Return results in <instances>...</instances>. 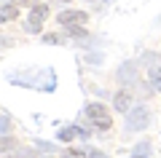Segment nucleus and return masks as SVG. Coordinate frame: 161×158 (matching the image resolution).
I'll list each match as a JSON object with an SVG mask.
<instances>
[{
    "label": "nucleus",
    "instance_id": "1",
    "mask_svg": "<svg viewBox=\"0 0 161 158\" xmlns=\"http://www.w3.org/2000/svg\"><path fill=\"white\" fill-rule=\"evenodd\" d=\"M86 115L99 126V129H110V126H113V118L108 115V107H105V105H89Z\"/></svg>",
    "mask_w": 161,
    "mask_h": 158
},
{
    "label": "nucleus",
    "instance_id": "2",
    "mask_svg": "<svg viewBox=\"0 0 161 158\" xmlns=\"http://www.w3.org/2000/svg\"><path fill=\"white\" fill-rule=\"evenodd\" d=\"M57 19H59V24H83L86 22V14L83 11H62Z\"/></svg>",
    "mask_w": 161,
    "mask_h": 158
},
{
    "label": "nucleus",
    "instance_id": "3",
    "mask_svg": "<svg viewBox=\"0 0 161 158\" xmlns=\"http://www.w3.org/2000/svg\"><path fill=\"white\" fill-rule=\"evenodd\" d=\"M46 16H48V8H46V6H40V3L32 8V11H30V22H38V24H40Z\"/></svg>",
    "mask_w": 161,
    "mask_h": 158
},
{
    "label": "nucleus",
    "instance_id": "4",
    "mask_svg": "<svg viewBox=\"0 0 161 158\" xmlns=\"http://www.w3.org/2000/svg\"><path fill=\"white\" fill-rule=\"evenodd\" d=\"M75 137H83V131H80V129H64L62 134H59V139H64V142H73Z\"/></svg>",
    "mask_w": 161,
    "mask_h": 158
},
{
    "label": "nucleus",
    "instance_id": "5",
    "mask_svg": "<svg viewBox=\"0 0 161 158\" xmlns=\"http://www.w3.org/2000/svg\"><path fill=\"white\" fill-rule=\"evenodd\" d=\"M115 107H118L121 113H124V110H129V94H124V91H121V94H115Z\"/></svg>",
    "mask_w": 161,
    "mask_h": 158
},
{
    "label": "nucleus",
    "instance_id": "6",
    "mask_svg": "<svg viewBox=\"0 0 161 158\" xmlns=\"http://www.w3.org/2000/svg\"><path fill=\"white\" fill-rule=\"evenodd\" d=\"M145 123H148V118H145V113H142V110L132 115V126H145Z\"/></svg>",
    "mask_w": 161,
    "mask_h": 158
},
{
    "label": "nucleus",
    "instance_id": "7",
    "mask_svg": "<svg viewBox=\"0 0 161 158\" xmlns=\"http://www.w3.org/2000/svg\"><path fill=\"white\" fill-rule=\"evenodd\" d=\"M11 147H14V139H11V137H0V153L11 150Z\"/></svg>",
    "mask_w": 161,
    "mask_h": 158
},
{
    "label": "nucleus",
    "instance_id": "8",
    "mask_svg": "<svg viewBox=\"0 0 161 158\" xmlns=\"http://www.w3.org/2000/svg\"><path fill=\"white\" fill-rule=\"evenodd\" d=\"M70 35H73V38H75V35H86V30H83V27H75V24H73V27H70Z\"/></svg>",
    "mask_w": 161,
    "mask_h": 158
},
{
    "label": "nucleus",
    "instance_id": "9",
    "mask_svg": "<svg viewBox=\"0 0 161 158\" xmlns=\"http://www.w3.org/2000/svg\"><path fill=\"white\" fill-rule=\"evenodd\" d=\"M150 80H153V86L161 91V78H158V75H150Z\"/></svg>",
    "mask_w": 161,
    "mask_h": 158
},
{
    "label": "nucleus",
    "instance_id": "10",
    "mask_svg": "<svg viewBox=\"0 0 161 158\" xmlns=\"http://www.w3.org/2000/svg\"><path fill=\"white\" fill-rule=\"evenodd\" d=\"M89 155H92V158H105L102 153H97V150H92V153H89Z\"/></svg>",
    "mask_w": 161,
    "mask_h": 158
},
{
    "label": "nucleus",
    "instance_id": "11",
    "mask_svg": "<svg viewBox=\"0 0 161 158\" xmlns=\"http://www.w3.org/2000/svg\"><path fill=\"white\" fill-rule=\"evenodd\" d=\"M0 22H6V14H3V11H0Z\"/></svg>",
    "mask_w": 161,
    "mask_h": 158
},
{
    "label": "nucleus",
    "instance_id": "12",
    "mask_svg": "<svg viewBox=\"0 0 161 158\" xmlns=\"http://www.w3.org/2000/svg\"><path fill=\"white\" fill-rule=\"evenodd\" d=\"M19 3H35V0H19Z\"/></svg>",
    "mask_w": 161,
    "mask_h": 158
},
{
    "label": "nucleus",
    "instance_id": "13",
    "mask_svg": "<svg viewBox=\"0 0 161 158\" xmlns=\"http://www.w3.org/2000/svg\"><path fill=\"white\" fill-rule=\"evenodd\" d=\"M153 75H158V78H161V70H156V73H153Z\"/></svg>",
    "mask_w": 161,
    "mask_h": 158
},
{
    "label": "nucleus",
    "instance_id": "14",
    "mask_svg": "<svg viewBox=\"0 0 161 158\" xmlns=\"http://www.w3.org/2000/svg\"><path fill=\"white\" fill-rule=\"evenodd\" d=\"M137 158H140V155H137Z\"/></svg>",
    "mask_w": 161,
    "mask_h": 158
}]
</instances>
